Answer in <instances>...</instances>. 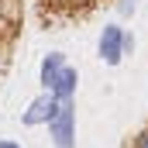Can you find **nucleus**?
Listing matches in <instances>:
<instances>
[{
  "label": "nucleus",
  "instance_id": "3",
  "mask_svg": "<svg viewBox=\"0 0 148 148\" xmlns=\"http://www.w3.org/2000/svg\"><path fill=\"white\" fill-rule=\"evenodd\" d=\"M0 148H21V145H14V141H0Z\"/></svg>",
  "mask_w": 148,
  "mask_h": 148
},
{
  "label": "nucleus",
  "instance_id": "1",
  "mask_svg": "<svg viewBox=\"0 0 148 148\" xmlns=\"http://www.w3.org/2000/svg\"><path fill=\"white\" fill-rule=\"evenodd\" d=\"M100 52H103L110 62H117V52H121V31H117V28H110V31H107L103 45H100Z\"/></svg>",
  "mask_w": 148,
  "mask_h": 148
},
{
  "label": "nucleus",
  "instance_id": "2",
  "mask_svg": "<svg viewBox=\"0 0 148 148\" xmlns=\"http://www.w3.org/2000/svg\"><path fill=\"white\" fill-rule=\"evenodd\" d=\"M138 148H148V134H141V138H138Z\"/></svg>",
  "mask_w": 148,
  "mask_h": 148
}]
</instances>
